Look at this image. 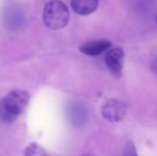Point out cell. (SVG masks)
Segmentation results:
<instances>
[{
    "label": "cell",
    "instance_id": "obj_1",
    "mask_svg": "<svg viewBox=\"0 0 157 156\" xmlns=\"http://www.w3.org/2000/svg\"><path fill=\"white\" fill-rule=\"evenodd\" d=\"M29 93L24 90H13L0 100V121L2 123L14 122L25 111L29 103Z\"/></svg>",
    "mask_w": 157,
    "mask_h": 156
},
{
    "label": "cell",
    "instance_id": "obj_2",
    "mask_svg": "<svg viewBox=\"0 0 157 156\" xmlns=\"http://www.w3.org/2000/svg\"><path fill=\"white\" fill-rule=\"evenodd\" d=\"M70 11L61 0H50L43 10V21L50 30L62 29L68 24Z\"/></svg>",
    "mask_w": 157,
    "mask_h": 156
},
{
    "label": "cell",
    "instance_id": "obj_3",
    "mask_svg": "<svg viewBox=\"0 0 157 156\" xmlns=\"http://www.w3.org/2000/svg\"><path fill=\"white\" fill-rule=\"evenodd\" d=\"M127 107L123 102L114 98H110L101 106V115L107 121L117 123L122 121L126 117Z\"/></svg>",
    "mask_w": 157,
    "mask_h": 156
},
{
    "label": "cell",
    "instance_id": "obj_4",
    "mask_svg": "<svg viewBox=\"0 0 157 156\" xmlns=\"http://www.w3.org/2000/svg\"><path fill=\"white\" fill-rule=\"evenodd\" d=\"M66 116L71 124L76 127H81L87 123L88 110L82 103L78 101H72L66 107Z\"/></svg>",
    "mask_w": 157,
    "mask_h": 156
},
{
    "label": "cell",
    "instance_id": "obj_5",
    "mask_svg": "<svg viewBox=\"0 0 157 156\" xmlns=\"http://www.w3.org/2000/svg\"><path fill=\"white\" fill-rule=\"evenodd\" d=\"M125 54L122 48H112L107 50V54L105 56V63L107 65L108 70L117 77H120L122 74L123 65H124Z\"/></svg>",
    "mask_w": 157,
    "mask_h": 156
},
{
    "label": "cell",
    "instance_id": "obj_6",
    "mask_svg": "<svg viewBox=\"0 0 157 156\" xmlns=\"http://www.w3.org/2000/svg\"><path fill=\"white\" fill-rule=\"evenodd\" d=\"M111 46V42L108 40H95L85 43L79 47V50L86 56L96 57L107 51Z\"/></svg>",
    "mask_w": 157,
    "mask_h": 156
},
{
    "label": "cell",
    "instance_id": "obj_7",
    "mask_svg": "<svg viewBox=\"0 0 157 156\" xmlns=\"http://www.w3.org/2000/svg\"><path fill=\"white\" fill-rule=\"evenodd\" d=\"M71 6L77 14L90 15L96 11L98 0H71Z\"/></svg>",
    "mask_w": 157,
    "mask_h": 156
},
{
    "label": "cell",
    "instance_id": "obj_8",
    "mask_svg": "<svg viewBox=\"0 0 157 156\" xmlns=\"http://www.w3.org/2000/svg\"><path fill=\"white\" fill-rule=\"evenodd\" d=\"M26 155H45L46 152L44 151V149L41 146H39L37 143H31L27 146L25 151Z\"/></svg>",
    "mask_w": 157,
    "mask_h": 156
},
{
    "label": "cell",
    "instance_id": "obj_9",
    "mask_svg": "<svg viewBox=\"0 0 157 156\" xmlns=\"http://www.w3.org/2000/svg\"><path fill=\"white\" fill-rule=\"evenodd\" d=\"M123 154H124L125 156H132V155L136 156L137 155L136 146H135L134 142H132V141H127Z\"/></svg>",
    "mask_w": 157,
    "mask_h": 156
},
{
    "label": "cell",
    "instance_id": "obj_10",
    "mask_svg": "<svg viewBox=\"0 0 157 156\" xmlns=\"http://www.w3.org/2000/svg\"><path fill=\"white\" fill-rule=\"evenodd\" d=\"M153 64H154V70H155V72H157V59H156L155 61H154Z\"/></svg>",
    "mask_w": 157,
    "mask_h": 156
},
{
    "label": "cell",
    "instance_id": "obj_11",
    "mask_svg": "<svg viewBox=\"0 0 157 156\" xmlns=\"http://www.w3.org/2000/svg\"><path fill=\"white\" fill-rule=\"evenodd\" d=\"M156 21H157V15H156Z\"/></svg>",
    "mask_w": 157,
    "mask_h": 156
}]
</instances>
